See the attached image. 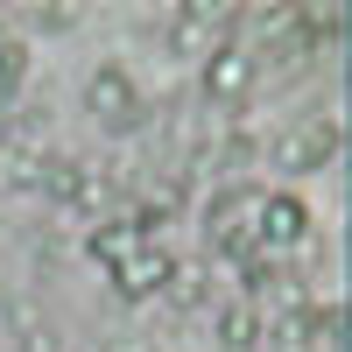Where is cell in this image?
<instances>
[{
  "mask_svg": "<svg viewBox=\"0 0 352 352\" xmlns=\"http://www.w3.org/2000/svg\"><path fill=\"white\" fill-rule=\"evenodd\" d=\"M85 106H92V120L106 134H134L141 120H148V99H141V85L120 64H99L92 78H85Z\"/></svg>",
  "mask_w": 352,
  "mask_h": 352,
  "instance_id": "1",
  "label": "cell"
},
{
  "mask_svg": "<svg viewBox=\"0 0 352 352\" xmlns=\"http://www.w3.org/2000/svg\"><path fill=\"white\" fill-rule=\"evenodd\" d=\"M303 232H310V204H303V197L261 190V204H254V254H261V261H275L282 247H296Z\"/></svg>",
  "mask_w": 352,
  "mask_h": 352,
  "instance_id": "2",
  "label": "cell"
},
{
  "mask_svg": "<svg viewBox=\"0 0 352 352\" xmlns=\"http://www.w3.org/2000/svg\"><path fill=\"white\" fill-rule=\"evenodd\" d=\"M254 92V50H240V43H212L204 50V99L212 106H240Z\"/></svg>",
  "mask_w": 352,
  "mask_h": 352,
  "instance_id": "3",
  "label": "cell"
},
{
  "mask_svg": "<svg viewBox=\"0 0 352 352\" xmlns=\"http://www.w3.org/2000/svg\"><path fill=\"white\" fill-rule=\"evenodd\" d=\"M169 268H176V261L162 247H141V254H127L120 268H113V289H120L127 303H148L155 289H169Z\"/></svg>",
  "mask_w": 352,
  "mask_h": 352,
  "instance_id": "4",
  "label": "cell"
},
{
  "mask_svg": "<svg viewBox=\"0 0 352 352\" xmlns=\"http://www.w3.org/2000/svg\"><path fill=\"white\" fill-rule=\"evenodd\" d=\"M338 148H345V120H317L310 134H296L282 148V169H317V162H331Z\"/></svg>",
  "mask_w": 352,
  "mask_h": 352,
  "instance_id": "5",
  "label": "cell"
},
{
  "mask_svg": "<svg viewBox=\"0 0 352 352\" xmlns=\"http://www.w3.org/2000/svg\"><path fill=\"white\" fill-rule=\"evenodd\" d=\"M85 247H92V261H99V268H120V261L134 254V232H127V219H99Z\"/></svg>",
  "mask_w": 352,
  "mask_h": 352,
  "instance_id": "6",
  "label": "cell"
},
{
  "mask_svg": "<svg viewBox=\"0 0 352 352\" xmlns=\"http://www.w3.org/2000/svg\"><path fill=\"white\" fill-rule=\"evenodd\" d=\"M21 78H28V43H0V99H14L21 92Z\"/></svg>",
  "mask_w": 352,
  "mask_h": 352,
  "instance_id": "7",
  "label": "cell"
},
{
  "mask_svg": "<svg viewBox=\"0 0 352 352\" xmlns=\"http://www.w3.org/2000/svg\"><path fill=\"white\" fill-rule=\"evenodd\" d=\"M219 338H226L232 352H247V345H254V310H247V303H232V310H219Z\"/></svg>",
  "mask_w": 352,
  "mask_h": 352,
  "instance_id": "8",
  "label": "cell"
},
{
  "mask_svg": "<svg viewBox=\"0 0 352 352\" xmlns=\"http://www.w3.org/2000/svg\"><path fill=\"white\" fill-rule=\"evenodd\" d=\"M169 296H176V310H190L204 296V268H184V261H176V268H169Z\"/></svg>",
  "mask_w": 352,
  "mask_h": 352,
  "instance_id": "9",
  "label": "cell"
}]
</instances>
